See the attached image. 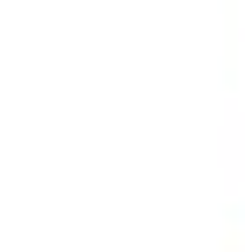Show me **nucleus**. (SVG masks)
<instances>
[]
</instances>
